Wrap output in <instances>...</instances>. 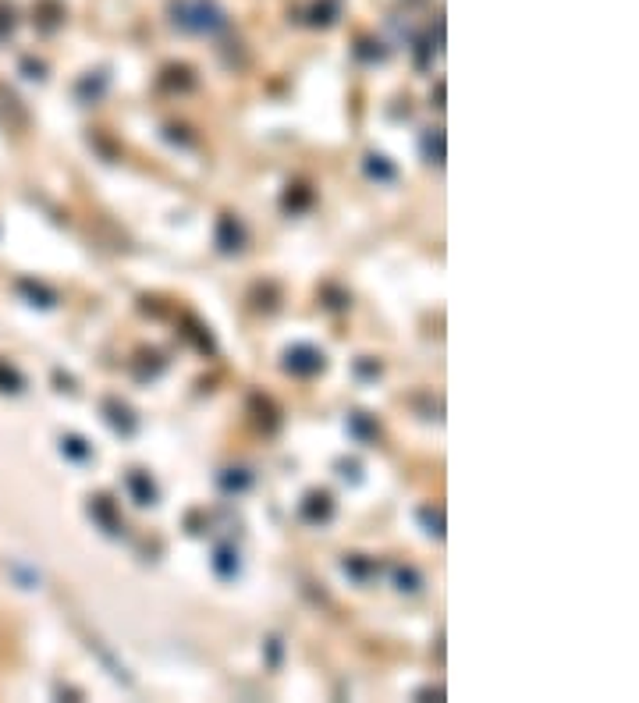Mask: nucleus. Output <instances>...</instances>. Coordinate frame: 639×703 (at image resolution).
Segmentation results:
<instances>
[{
  "mask_svg": "<svg viewBox=\"0 0 639 703\" xmlns=\"http://www.w3.org/2000/svg\"><path fill=\"white\" fill-rule=\"evenodd\" d=\"M174 25H181L188 33H217V29L227 25V18L213 0H178L174 4Z\"/></svg>",
  "mask_w": 639,
  "mask_h": 703,
  "instance_id": "1",
  "label": "nucleus"
},
{
  "mask_svg": "<svg viewBox=\"0 0 639 703\" xmlns=\"http://www.w3.org/2000/svg\"><path fill=\"white\" fill-rule=\"evenodd\" d=\"M284 366H288L291 373H302V377L320 373V370H324V352L312 348V345H295V348H288Z\"/></svg>",
  "mask_w": 639,
  "mask_h": 703,
  "instance_id": "2",
  "label": "nucleus"
},
{
  "mask_svg": "<svg viewBox=\"0 0 639 703\" xmlns=\"http://www.w3.org/2000/svg\"><path fill=\"white\" fill-rule=\"evenodd\" d=\"M331 512H334V508H331V498H327V494H309L305 519H312V522H316V519H320V522H327V519H331Z\"/></svg>",
  "mask_w": 639,
  "mask_h": 703,
  "instance_id": "3",
  "label": "nucleus"
},
{
  "mask_svg": "<svg viewBox=\"0 0 639 703\" xmlns=\"http://www.w3.org/2000/svg\"><path fill=\"white\" fill-rule=\"evenodd\" d=\"M128 487H132V494H135L139 505H153V501H157V491H153V484H149L142 473H132V476H128Z\"/></svg>",
  "mask_w": 639,
  "mask_h": 703,
  "instance_id": "4",
  "label": "nucleus"
},
{
  "mask_svg": "<svg viewBox=\"0 0 639 703\" xmlns=\"http://www.w3.org/2000/svg\"><path fill=\"white\" fill-rule=\"evenodd\" d=\"M213 568L224 576V579H231V576H238V554L231 551V547H220L217 554H213Z\"/></svg>",
  "mask_w": 639,
  "mask_h": 703,
  "instance_id": "5",
  "label": "nucleus"
},
{
  "mask_svg": "<svg viewBox=\"0 0 639 703\" xmlns=\"http://www.w3.org/2000/svg\"><path fill=\"white\" fill-rule=\"evenodd\" d=\"M366 171H370L373 178H380V181H391V178H395V167H391L384 156H366Z\"/></svg>",
  "mask_w": 639,
  "mask_h": 703,
  "instance_id": "6",
  "label": "nucleus"
},
{
  "mask_svg": "<svg viewBox=\"0 0 639 703\" xmlns=\"http://www.w3.org/2000/svg\"><path fill=\"white\" fill-rule=\"evenodd\" d=\"M423 149H426V156H434V149H437V156H444V135L441 132H426Z\"/></svg>",
  "mask_w": 639,
  "mask_h": 703,
  "instance_id": "7",
  "label": "nucleus"
},
{
  "mask_svg": "<svg viewBox=\"0 0 639 703\" xmlns=\"http://www.w3.org/2000/svg\"><path fill=\"white\" fill-rule=\"evenodd\" d=\"M398 590H419V576L412 572V568H398Z\"/></svg>",
  "mask_w": 639,
  "mask_h": 703,
  "instance_id": "8",
  "label": "nucleus"
},
{
  "mask_svg": "<svg viewBox=\"0 0 639 703\" xmlns=\"http://www.w3.org/2000/svg\"><path fill=\"white\" fill-rule=\"evenodd\" d=\"M68 451H72V455H75V458H86V455H89V451H86V447H82V440H75V437H72V440H68Z\"/></svg>",
  "mask_w": 639,
  "mask_h": 703,
  "instance_id": "9",
  "label": "nucleus"
},
{
  "mask_svg": "<svg viewBox=\"0 0 639 703\" xmlns=\"http://www.w3.org/2000/svg\"><path fill=\"white\" fill-rule=\"evenodd\" d=\"M224 487H234V491H242V487H249V476H227V480H224Z\"/></svg>",
  "mask_w": 639,
  "mask_h": 703,
  "instance_id": "10",
  "label": "nucleus"
}]
</instances>
